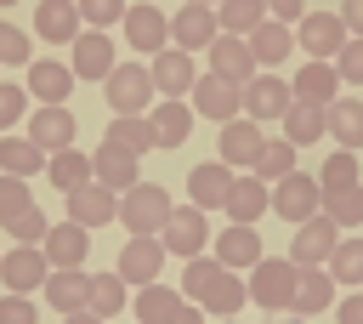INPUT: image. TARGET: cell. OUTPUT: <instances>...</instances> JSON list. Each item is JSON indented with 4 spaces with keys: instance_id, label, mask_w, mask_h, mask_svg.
Returning a JSON list of instances; mask_svg holds the SVG:
<instances>
[{
    "instance_id": "cell-1",
    "label": "cell",
    "mask_w": 363,
    "mask_h": 324,
    "mask_svg": "<svg viewBox=\"0 0 363 324\" xmlns=\"http://www.w3.org/2000/svg\"><path fill=\"white\" fill-rule=\"evenodd\" d=\"M170 193L159 188V182H136L130 193H119V227L130 233V239H159L164 233V222H170Z\"/></svg>"
},
{
    "instance_id": "cell-2",
    "label": "cell",
    "mask_w": 363,
    "mask_h": 324,
    "mask_svg": "<svg viewBox=\"0 0 363 324\" xmlns=\"http://www.w3.org/2000/svg\"><path fill=\"white\" fill-rule=\"evenodd\" d=\"M295 284H301V267L289 261V256H261L255 267H250V279H244V290H250V301L255 307H295Z\"/></svg>"
},
{
    "instance_id": "cell-3",
    "label": "cell",
    "mask_w": 363,
    "mask_h": 324,
    "mask_svg": "<svg viewBox=\"0 0 363 324\" xmlns=\"http://www.w3.org/2000/svg\"><path fill=\"white\" fill-rule=\"evenodd\" d=\"M102 91H108L113 114H147V102H153V68L147 63H113V74L102 80Z\"/></svg>"
},
{
    "instance_id": "cell-4",
    "label": "cell",
    "mask_w": 363,
    "mask_h": 324,
    "mask_svg": "<svg viewBox=\"0 0 363 324\" xmlns=\"http://www.w3.org/2000/svg\"><path fill=\"white\" fill-rule=\"evenodd\" d=\"M272 216H284V222H312V216H323V188H318V176H306V171H289L284 182H272Z\"/></svg>"
},
{
    "instance_id": "cell-5",
    "label": "cell",
    "mask_w": 363,
    "mask_h": 324,
    "mask_svg": "<svg viewBox=\"0 0 363 324\" xmlns=\"http://www.w3.org/2000/svg\"><path fill=\"white\" fill-rule=\"evenodd\" d=\"M346 23H340V11H306L301 23H295V45H306V57L312 63H335L340 51H346Z\"/></svg>"
},
{
    "instance_id": "cell-6",
    "label": "cell",
    "mask_w": 363,
    "mask_h": 324,
    "mask_svg": "<svg viewBox=\"0 0 363 324\" xmlns=\"http://www.w3.org/2000/svg\"><path fill=\"white\" fill-rule=\"evenodd\" d=\"M261 153H267V131H261L255 119H233V125H221V136H216V159H221L227 171H255Z\"/></svg>"
},
{
    "instance_id": "cell-7",
    "label": "cell",
    "mask_w": 363,
    "mask_h": 324,
    "mask_svg": "<svg viewBox=\"0 0 363 324\" xmlns=\"http://www.w3.org/2000/svg\"><path fill=\"white\" fill-rule=\"evenodd\" d=\"M193 114L233 125V119L244 114V85H233V80H221V74H199V85H193Z\"/></svg>"
},
{
    "instance_id": "cell-8",
    "label": "cell",
    "mask_w": 363,
    "mask_h": 324,
    "mask_svg": "<svg viewBox=\"0 0 363 324\" xmlns=\"http://www.w3.org/2000/svg\"><path fill=\"white\" fill-rule=\"evenodd\" d=\"M45 279H51V261H45L40 244H17V250L0 256V284H6V296H28V290H40Z\"/></svg>"
},
{
    "instance_id": "cell-9",
    "label": "cell",
    "mask_w": 363,
    "mask_h": 324,
    "mask_svg": "<svg viewBox=\"0 0 363 324\" xmlns=\"http://www.w3.org/2000/svg\"><path fill=\"white\" fill-rule=\"evenodd\" d=\"M125 40H130V51L159 57L170 45V17L159 6H147V0H136V6H125Z\"/></svg>"
},
{
    "instance_id": "cell-10",
    "label": "cell",
    "mask_w": 363,
    "mask_h": 324,
    "mask_svg": "<svg viewBox=\"0 0 363 324\" xmlns=\"http://www.w3.org/2000/svg\"><path fill=\"white\" fill-rule=\"evenodd\" d=\"M159 244H164V256H204V244H210V222H204V210L199 205H187V210H170V222H164V233H159Z\"/></svg>"
},
{
    "instance_id": "cell-11",
    "label": "cell",
    "mask_w": 363,
    "mask_h": 324,
    "mask_svg": "<svg viewBox=\"0 0 363 324\" xmlns=\"http://www.w3.org/2000/svg\"><path fill=\"white\" fill-rule=\"evenodd\" d=\"M335 244H340V227H335L329 216H312V222L295 227V239H289V261H295V267H329Z\"/></svg>"
},
{
    "instance_id": "cell-12",
    "label": "cell",
    "mask_w": 363,
    "mask_h": 324,
    "mask_svg": "<svg viewBox=\"0 0 363 324\" xmlns=\"http://www.w3.org/2000/svg\"><path fill=\"white\" fill-rule=\"evenodd\" d=\"M68 222H79L85 233H96V227L119 222V193H113V188H102V182L74 188V193H68Z\"/></svg>"
},
{
    "instance_id": "cell-13",
    "label": "cell",
    "mask_w": 363,
    "mask_h": 324,
    "mask_svg": "<svg viewBox=\"0 0 363 324\" xmlns=\"http://www.w3.org/2000/svg\"><path fill=\"white\" fill-rule=\"evenodd\" d=\"M216 34H221V23H216L210 6H182V11L170 17V45L187 51V57H193V51H210Z\"/></svg>"
},
{
    "instance_id": "cell-14",
    "label": "cell",
    "mask_w": 363,
    "mask_h": 324,
    "mask_svg": "<svg viewBox=\"0 0 363 324\" xmlns=\"http://www.w3.org/2000/svg\"><path fill=\"white\" fill-rule=\"evenodd\" d=\"M147 68H153V91H159L164 102H182V97L199 85V68H193V57H187V51H176V45H164V51H159Z\"/></svg>"
},
{
    "instance_id": "cell-15",
    "label": "cell",
    "mask_w": 363,
    "mask_h": 324,
    "mask_svg": "<svg viewBox=\"0 0 363 324\" xmlns=\"http://www.w3.org/2000/svg\"><path fill=\"white\" fill-rule=\"evenodd\" d=\"M289 102H295V91H289V80H278V74H255L250 85H244V119H284L289 114Z\"/></svg>"
},
{
    "instance_id": "cell-16",
    "label": "cell",
    "mask_w": 363,
    "mask_h": 324,
    "mask_svg": "<svg viewBox=\"0 0 363 324\" xmlns=\"http://www.w3.org/2000/svg\"><path fill=\"white\" fill-rule=\"evenodd\" d=\"M74 136H79V119L68 114V108H34L28 114V142L51 159V153H62V148H74Z\"/></svg>"
},
{
    "instance_id": "cell-17",
    "label": "cell",
    "mask_w": 363,
    "mask_h": 324,
    "mask_svg": "<svg viewBox=\"0 0 363 324\" xmlns=\"http://www.w3.org/2000/svg\"><path fill=\"white\" fill-rule=\"evenodd\" d=\"M221 210H227V222L255 227V222L272 210V188H267L261 176H250V171H244V176H233V188H227V205H221Z\"/></svg>"
},
{
    "instance_id": "cell-18",
    "label": "cell",
    "mask_w": 363,
    "mask_h": 324,
    "mask_svg": "<svg viewBox=\"0 0 363 324\" xmlns=\"http://www.w3.org/2000/svg\"><path fill=\"white\" fill-rule=\"evenodd\" d=\"M210 74H221V80H233V85H250V80L261 74V63H255L250 40H238V34H216V45H210Z\"/></svg>"
},
{
    "instance_id": "cell-19",
    "label": "cell",
    "mask_w": 363,
    "mask_h": 324,
    "mask_svg": "<svg viewBox=\"0 0 363 324\" xmlns=\"http://www.w3.org/2000/svg\"><path fill=\"white\" fill-rule=\"evenodd\" d=\"M159 267H164V244L159 239H125V250H119V279L125 284H159Z\"/></svg>"
},
{
    "instance_id": "cell-20",
    "label": "cell",
    "mask_w": 363,
    "mask_h": 324,
    "mask_svg": "<svg viewBox=\"0 0 363 324\" xmlns=\"http://www.w3.org/2000/svg\"><path fill=\"white\" fill-rule=\"evenodd\" d=\"M40 290H45V307H57V313L68 318V313H85V301H91V273H85V267H51V279H45Z\"/></svg>"
},
{
    "instance_id": "cell-21",
    "label": "cell",
    "mask_w": 363,
    "mask_h": 324,
    "mask_svg": "<svg viewBox=\"0 0 363 324\" xmlns=\"http://www.w3.org/2000/svg\"><path fill=\"white\" fill-rule=\"evenodd\" d=\"M68 91H74V68L68 63H28V97L40 108H68Z\"/></svg>"
},
{
    "instance_id": "cell-22",
    "label": "cell",
    "mask_w": 363,
    "mask_h": 324,
    "mask_svg": "<svg viewBox=\"0 0 363 324\" xmlns=\"http://www.w3.org/2000/svg\"><path fill=\"white\" fill-rule=\"evenodd\" d=\"M136 153L130 148H113V142H102L96 153H91V182H102V188H113V193H130L136 188Z\"/></svg>"
},
{
    "instance_id": "cell-23",
    "label": "cell",
    "mask_w": 363,
    "mask_h": 324,
    "mask_svg": "<svg viewBox=\"0 0 363 324\" xmlns=\"http://www.w3.org/2000/svg\"><path fill=\"white\" fill-rule=\"evenodd\" d=\"M289 91H295V102H306V108H329V102L340 97V74H335V63H306V68L289 80Z\"/></svg>"
},
{
    "instance_id": "cell-24",
    "label": "cell",
    "mask_w": 363,
    "mask_h": 324,
    "mask_svg": "<svg viewBox=\"0 0 363 324\" xmlns=\"http://www.w3.org/2000/svg\"><path fill=\"white\" fill-rule=\"evenodd\" d=\"M227 188H233V171H227L221 159L187 171V199H193L199 210H221V205H227Z\"/></svg>"
},
{
    "instance_id": "cell-25",
    "label": "cell",
    "mask_w": 363,
    "mask_h": 324,
    "mask_svg": "<svg viewBox=\"0 0 363 324\" xmlns=\"http://www.w3.org/2000/svg\"><path fill=\"white\" fill-rule=\"evenodd\" d=\"M216 261H221L227 273H238V267H255V261H261V233H255V227H238V222H227V227L216 233Z\"/></svg>"
},
{
    "instance_id": "cell-26",
    "label": "cell",
    "mask_w": 363,
    "mask_h": 324,
    "mask_svg": "<svg viewBox=\"0 0 363 324\" xmlns=\"http://www.w3.org/2000/svg\"><path fill=\"white\" fill-rule=\"evenodd\" d=\"M68 68H74V80H108V74H113V40H108V34H96V28H91V34H79V40H74V63H68Z\"/></svg>"
},
{
    "instance_id": "cell-27",
    "label": "cell",
    "mask_w": 363,
    "mask_h": 324,
    "mask_svg": "<svg viewBox=\"0 0 363 324\" xmlns=\"http://www.w3.org/2000/svg\"><path fill=\"white\" fill-rule=\"evenodd\" d=\"M193 102H159L153 114H147V125H153V148H182L187 136H193Z\"/></svg>"
},
{
    "instance_id": "cell-28",
    "label": "cell",
    "mask_w": 363,
    "mask_h": 324,
    "mask_svg": "<svg viewBox=\"0 0 363 324\" xmlns=\"http://www.w3.org/2000/svg\"><path fill=\"white\" fill-rule=\"evenodd\" d=\"M91 256V233L79 227V222H51V233H45V261L51 267H79Z\"/></svg>"
},
{
    "instance_id": "cell-29",
    "label": "cell",
    "mask_w": 363,
    "mask_h": 324,
    "mask_svg": "<svg viewBox=\"0 0 363 324\" xmlns=\"http://www.w3.org/2000/svg\"><path fill=\"white\" fill-rule=\"evenodd\" d=\"M34 34H45V40H79L85 34V23H79V6L74 0H40L34 6Z\"/></svg>"
},
{
    "instance_id": "cell-30",
    "label": "cell",
    "mask_w": 363,
    "mask_h": 324,
    "mask_svg": "<svg viewBox=\"0 0 363 324\" xmlns=\"http://www.w3.org/2000/svg\"><path fill=\"white\" fill-rule=\"evenodd\" d=\"M323 119H329L335 148H346V153L363 148V102H357V97H335V102L323 108Z\"/></svg>"
},
{
    "instance_id": "cell-31",
    "label": "cell",
    "mask_w": 363,
    "mask_h": 324,
    "mask_svg": "<svg viewBox=\"0 0 363 324\" xmlns=\"http://www.w3.org/2000/svg\"><path fill=\"white\" fill-rule=\"evenodd\" d=\"M45 182H51V188H62V199H68L74 188H85V182H91V153H79V148L51 153V159H45Z\"/></svg>"
},
{
    "instance_id": "cell-32",
    "label": "cell",
    "mask_w": 363,
    "mask_h": 324,
    "mask_svg": "<svg viewBox=\"0 0 363 324\" xmlns=\"http://www.w3.org/2000/svg\"><path fill=\"white\" fill-rule=\"evenodd\" d=\"M323 307H335V279H329V267H301L295 313H301V318H312V313H323Z\"/></svg>"
},
{
    "instance_id": "cell-33",
    "label": "cell",
    "mask_w": 363,
    "mask_h": 324,
    "mask_svg": "<svg viewBox=\"0 0 363 324\" xmlns=\"http://www.w3.org/2000/svg\"><path fill=\"white\" fill-rule=\"evenodd\" d=\"M250 51H255V63H261V68H278V63L295 51V28H284V23H272V17H267V23L250 34Z\"/></svg>"
},
{
    "instance_id": "cell-34",
    "label": "cell",
    "mask_w": 363,
    "mask_h": 324,
    "mask_svg": "<svg viewBox=\"0 0 363 324\" xmlns=\"http://www.w3.org/2000/svg\"><path fill=\"white\" fill-rule=\"evenodd\" d=\"M216 23H221V34L250 40V34L267 23V0H221V6H216Z\"/></svg>"
},
{
    "instance_id": "cell-35",
    "label": "cell",
    "mask_w": 363,
    "mask_h": 324,
    "mask_svg": "<svg viewBox=\"0 0 363 324\" xmlns=\"http://www.w3.org/2000/svg\"><path fill=\"white\" fill-rule=\"evenodd\" d=\"M34 171H45V153L28 142V136H0V176H34Z\"/></svg>"
},
{
    "instance_id": "cell-36",
    "label": "cell",
    "mask_w": 363,
    "mask_h": 324,
    "mask_svg": "<svg viewBox=\"0 0 363 324\" xmlns=\"http://www.w3.org/2000/svg\"><path fill=\"white\" fill-rule=\"evenodd\" d=\"M102 142H113V148H130L136 159L153 148V125H147V114H119V119H108V136Z\"/></svg>"
},
{
    "instance_id": "cell-37",
    "label": "cell",
    "mask_w": 363,
    "mask_h": 324,
    "mask_svg": "<svg viewBox=\"0 0 363 324\" xmlns=\"http://www.w3.org/2000/svg\"><path fill=\"white\" fill-rule=\"evenodd\" d=\"M182 301H187L182 290H164V284H142V290H136V324H170V313H176Z\"/></svg>"
},
{
    "instance_id": "cell-38",
    "label": "cell",
    "mask_w": 363,
    "mask_h": 324,
    "mask_svg": "<svg viewBox=\"0 0 363 324\" xmlns=\"http://www.w3.org/2000/svg\"><path fill=\"white\" fill-rule=\"evenodd\" d=\"M318 136H329V119H323V108H306V102H289V114H284V142H318Z\"/></svg>"
},
{
    "instance_id": "cell-39",
    "label": "cell",
    "mask_w": 363,
    "mask_h": 324,
    "mask_svg": "<svg viewBox=\"0 0 363 324\" xmlns=\"http://www.w3.org/2000/svg\"><path fill=\"white\" fill-rule=\"evenodd\" d=\"M125 279L119 273H91V301H85V313H96V318H113V313H125Z\"/></svg>"
},
{
    "instance_id": "cell-40",
    "label": "cell",
    "mask_w": 363,
    "mask_h": 324,
    "mask_svg": "<svg viewBox=\"0 0 363 324\" xmlns=\"http://www.w3.org/2000/svg\"><path fill=\"white\" fill-rule=\"evenodd\" d=\"M329 279H335V284L363 290V233H352V239H340V244H335V256H329Z\"/></svg>"
},
{
    "instance_id": "cell-41",
    "label": "cell",
    "mask_w": 363,
    "mask_h": 324,
    "mask_svg": "<svg viewBox=\"0 0 363 324\" xmlns=\"http://www.w3.org/2000/svg\"><path fill=\"white\" fill-rule=\"evenodd\" d=\"M244 301H250V290H244V279H238V273H221V279L210 284V296H204L199 307H204V313H216V318H233V313H238Z\"/></svg>"
},
{
    "instance_id": "cell-42",
    "label": "cell",
    "mask_w": 363,
    "mask_h": 324,
    "mask_svg": "<svg viewBox=\"0 0 363 324\" xmlns=\"http://www.w3.org/2000/svg\"><path fill=\"white\" fill-rule=\"evenodd\" d=\"M318 188L323 193H340V188H357V153H346V148H335L323 165H318Z\"/></svg>"
},
{
    "instance_id": "cell-43",
    "label": "cell",
    "mask_w": 363,
    "mask_h": 324,
    "mask_svg": "<svg viewBox=\"0 0 363 324\" xmlns=\"http://www.w3.org/2000/svg\"><path fill=\"white\" fill-rule=\"evenodd\" d=\"M221 273H227V267H221L216 256H193V261L182 267V296H187V301H204V296H210V284H216Z\"/></svg>"
},
{
    "instance_id": "cell-44",
    "label": "cell",
    "mask_w": 363,
    "mask_h": 324,
    "mask_svg": "<svg viewBox=\"0 0 363 324\" xmlns=\"http://www.w3.org/2000/svg\"><path fill=\"white\" fill-rule=\"evenodd\" d=\"M323 216L335 227H363V182L357 188H340V193H323Z\"/></svg>"
},
{
    "instance_id": "cell-45",
    "label": "cell",
    "mask_w": 363,
    "mask_h": 324,
    "mask_svg": "<svg viewBox=\"0 0 363 324\" xmlns=\"http://www.w3.org/2000/svg\"><path fill=\"white\" fill-rule=\"evenodd\" d=\"M289 171H301V165H295V142L278 136V142H267V153H261V165H255L250 176H261V182H284Z\"/></svg>"
},
{
    "instance_id": "cell-46",
    "label": "cell",
    "mask_w": 363,
    "mask_h": 324,
    "mask_svg": "<svg viewBox=\"0 0 363 324\" xmlns=\"http://www.w3.org/2000/svg\"><path fill=\"white\" fill-rule=\"evenodd\" d=\"M0 63H6V68H28V63H34L28 28H17V23H6V17H0Z\"/></svg>"
},
{
    "instance_id": "cell-47",
    "label": "cell",
    "mask_w": 363,
    "mask_h": 324,
    "mask_svg": "<svg viewBox=\"0 0 363 324\" xmlns=\"http://www.w3.org/2000/svg\"><path fill=\"white\" fill-rule=\"evenodd\" d=\"M0 227H6L17 244H45V233H51L45 210H34V205H28V210H17V216H11V222H0Z\"/></svg>"
},
{
    "instance_id": "cell-48",
    "label": "cell",
    "mask_w": 363,
    "mask_h": 324,
    "mask_svg": "<svg viewBox=\"0 0 363 324\" xmlns=\"http://www.w3.org/2000/svg\"><path fill=\"white\" fill-rule=\"evenodd\" d=\"M74 6H79V23L96 28V34H108L113 23H125V0H74Z\"/></svg>"
},
{
    "instance_id": "cell-49",
    "label": "cell",
    "mask_w": 363,
    "mask_h": 324,
    "mask_svg": "<svg viewBox=\"0 0 363 324\" xmlns=\"http://www.w3.org/2000/svg\"><path fill=\"white\" fill-rule=\"evenodd\" d=\"M28 205H34L28 182H23V176H0V222H11V216L28 210Z\"/></svg>"
},
{
    "instance_id": "cell-50",
    "label": "cell",
    "mask_w": 363,
    "mask_h": 324,
    "mask_svg": "<svg viewBox=\"0 0 363 324\" xmlns=\"http://www.w3.org/2000/svg\"><path fill=\"white\" fill-rule=\"evenodd\" d=\"M17 119H28V91L23 85H6L0 80V136L17 125Z\"/></svg>"
},
{
    "instance_id": "cell-51",
    "label": "cell",
    "mask_w": 363,
    "mask_h": 324,
    "mask_svg": "<svg viewBox=\"0 0 363 324\" xmlns=\"http://www.w3.org/2000/svg\"><path fill=\"white\" fill-rule=\"evenodd\" d=\"M335 74L340 85H363V40H346V51L335 57Z\"/></svg>"
},
{
    "instance_id": "cell-52",
    "label": "cell",
    "mask_w": 363,
    "mask_h": 324,
    "mask_svg": "<svg viewBox=\"0 0 363 324\" xmlns=\"http://www.w3.org/2000/svg\"><path fill=\"white\" fill-rule=\"evenodd\" d=\"M34 318H40V307L28 296H6L0 301V324H34Z\"/></svg>"
},
{
    "instance_id": "cell-53",
    "label": "cell",
    "mask_w": 363,
    "mask_h": 324,
    "mask_svg": "<svg viewBox=\"0 0 363 324\" xmlns=\"http://www.w3.org/2000/svg\"><path fill=\"white\" fill-rule=\"evenodd\" d=\"M267 11H272V23H301L306 0H267Z\"/></svg>"
},
{
    "instance_id": "cell-54",
    "label": "cell",
    "mask_w": 363,
    "mask_h": 324,
    "mask_svg": "<svg viewBox=\"0 0 363 324\" xmlns=\"http://www.w3.org/2000/svg\"><path fill=\"white\" fill-rule=\"evenodd\" d=\"M335 318L340 324H363V290H352L346 301H335Z\"/></svg>"
},
{
    "instance_id": "cell-55",
    "label": "cell",
    "mask_w": 363,
    "mask_h": 324,
    "mask_svg": "<svg viewBox=\"0 0 363 324\" xmlns=\"http://www.w3.org/2000/svg\"><path fill=\"white\" fill-rule=\"evenodd\" d=\"M340 23L352 40H363V0H340Z\"/></svg>"
},
{
    "instance_id": "cell-56",
    "label": "cell",
    "mask_w": 363,
    "mask_h": 324,
    "mask_svg": "<svg viewBox=\"0 0 363 324\" xmlns=\"http://www.w3.org/2000/svg\"><path fill=\"white\" fill-rule=\"evenodd\" d=\"M170 324H204V307H199V301H182V307L170 313Z\"/></svg>"
},
{
    "instance_id": "cell-57",
    "label": "cell",
    "mask_w": 363,
    "mask_h": 324,
    "mask_svg": "<svg viewBox=\"0 0 363 324\" xmlns=\"http://www.w3.org/2000/svg\"><path fill=\"white\" fill-rule=\"evenodd\" d=\"M62 324H108V318H96V313H68Z\"/></svg>"
},
{
    "instance_id": "cell-58",
    "label": "cell",
    "mask_w": 363,
    "mask_h": 324,
    "mask_svg": "<svg viewBox=\"0 0 363 324\" xmlns=\"http://www.w3.org/2000/svg\"><path fill=\"white\" fill-rule=\"evenodd\" d=\"M182 6H210V11H216V6H221V0H182Z\"/></svg>"
},
{
    "instance_id": "cell-59",
    "label": "cell",
    "mask_w": 363,
    "mask_h": 324,
    "mask_svg": "<svg viewBox=\"0 0 363 324\" xmlns=\"http://www.w3.org/2000/svg\"><path fill=\"white\" fill-rule=\"evenodd\" d=\"M11 6H17V0H0V11H11Z\"/></svg>"
}]
</instances>
